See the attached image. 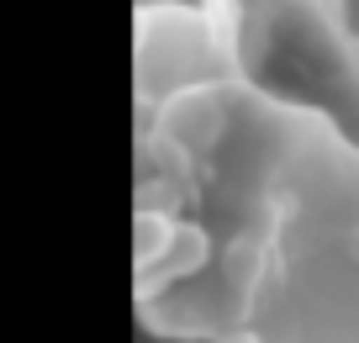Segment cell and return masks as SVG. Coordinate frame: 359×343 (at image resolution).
I'll list each match as a JSON object with an SVG mask.
<instances>
[]
</instances>
